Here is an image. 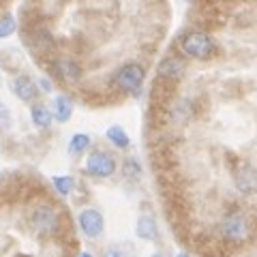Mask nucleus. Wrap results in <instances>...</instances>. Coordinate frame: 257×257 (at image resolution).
I'll return each instance as SVG.
<instances>
[{
  "instance_id": "nucleus-1",
  "label": "nucleus",
  "mask_w": 257,
  "mask_h": 257,
  "mask_svg": "<svg viewBox=\"0 0 257 257\" xmlns=\"http://www.w3.org/2000/svg\"><path fill=\"white\" fill-rule=\"evenodd\" d=\"M180 52L193 60H208L216 54V43L214 39L202 30H189L180 37Z\"/></svg>"
},
{
  "instance_id": "nucleus-2",
  "label": "nucleus",
  "mask_w": 257,
  "mask_h": 257,
  "mask_svg": "<svg viewBox=\"0 0 257 257\" xmlns=\"http://www.w3.org/2000/svg\"><path fill=\"white\" fill-rule=\"evenodd\" d=\"M144 79H146V71H144L142 64L126 62V64H122V67L116 71L114 84H116L118 90L128 92V94H138L142 90Z\"/></svg>"
},
{
  "instance_id": "nucleus-3",
  "label": "nucleus",
  "mask_w": 257,
  "mask_h": 257,
  "mask_svg": "<svg viewBox=\"0 0 257 257\" xmlns=\"http://www.w3.org/2000/svg\"><path fill=\"white\" fill-rule=\"evenodd\" d=\"M221 234L229 242H244L251 236V221L244 212H229L221 223Z\"/></svg>"
},
{
  "instance_id": "nucleus-4",
  "label": "nucleus",
  "mask_w": 257,
  "mask_h": 257,
  "mask_svg": "<svg viewBox=\"0 0 257 257\" xmlns=\"http://www.w3.org/2000/svg\"><path fill=\"white\" fill-rule=\"evenodd\" d=\"M86 172L94 176V178H109V176L116 174V159L105 150H94L86 157Z\"/></svg>"
},
{
  "instance_id": "nucleus-5",
  "label": "nucleus",
  "mask_w": 257,
  "mask_h": 257,
  "mask_svg": "<svg viewBox=\"0 0 257 257\" xmlns=\"http://www.w3.org/2000/svg\"><path fill=\"white\" fill-rule=\"evenodd\" d=\"M30 225L39 236H50L58 229V214L52 206H39L30 214Z\"/></svg>"
},
{
  "instance_id": "nucleus-6",
  "label": "nucleus",
  "mask_w": 257,
  "mask_h": 257,
  "mask_svg": "<svg viewBox=\"0 0 257 257\" xmlns=\"http://www.w3.org/2000/svg\"><path fill=\"white\" fill-rule=\"evenodd\" d=\"M77 223H79V229H82L88 238H99L103 234V227H105L103 214L99 210H94V208H86V210L79 212Z\"/></svg>"
},
{
  "instance_id": "nucleus-7",
  "label": "nucleus",
  "mask_w": 257,
  "mask_h": 257,
  "mask_svg": "<svg viewBox=\"0 0 257 257\" xmlns=\"http://www.w3.org/2000/svg\"><path fill=\"white\" fill-rule=\"evenodd\" d=\"M234 184L242 195H253L257 193V170L248 163H242L234 172Z\"/></svg>"
},
{
  "instance_id": "nucleus-8",
  "label": "nucleus",
  "mask_w": 257,
  "mask_h": 257,
  "mask_svg": "<svg viewBox=\"0 0 257 257\" xmlns=\"http://www.w3.org/2000/svg\"><path fill=\"white\" fill-rule=\"evenodd\" d=\"M187 71V62L180 56H167L159 62V77L167 79V82H178Z\"/></svg>"
},
{
  "instance_id": "nucleus-9",
  "label": "nucleus",
  "mask_w": 257,
  "mask_h": 257,
  "mask_svg": "<svg viewBox=\"0 0 257 257\" xmlns=\"http://www.w3.org/2000/svg\"><path fill=\"white\" fill-rule=\"evenodd\" d=\"M11 88H13V92H15V96H18L20 101H32L37 96V84L32 82V79L28 77V75H18V77H13V84H11Z\"/></svg>"
},
{
  "instance_id": "nucleus-10",
  "label": "nucleus",
  "mask_w": 257,
  "mask_h": 257,
  "mask_svg": "<svg viewBox=\"0 0 257 257\" xmlns=\"http://www.w3.org/2000/svg\"><path fill=\"white\" fill-rule=\"evenodd\" d=\"M56 73H58L64 82H77L82 77V69L79 64L71 58H62V60H56Z\"/></svg>"
},
{
  "instance_id": "nucleus-11",
  "label": "nucleus",
  "mask_w": 257,
  "mask_h": 257,
  "mask_svg": "<svg viewBox=\"0 0 257 257\" xmlns=\"http://www.w3.org/2000/svg\"><path fill=\"white\" fill-rule=\"evenodd\" d=\"M135 234H138L142 240H157L159 236V229H157V223L150 214H142L138 223H135Z\"/></svg>"
},
{
  "instance_id": "nucleus-12",
  "label": "nucleus",
  "mask_w": 257,
  "mask_h": 257,
  "mask_svg": "<svg viewBox=\"0 0 257 257\" xmlns=\"http://www.w3.org/2000/svg\"><path fill=\"white\" fill-rule=\"evenodd\" d=\"M71 114H73V103H71V99H67L64 94L54 96V118L58 120V122H67Z\"/></svg>"
},
{
  "instance_id": "nucleus-13",
  "label": "nucleus",
  "mask_w": 257,
  "mask_h": 257,
  "mask_svg": "<svg viewBox=\"0 0 257 257\" xmlns=\"http://www.w3.org/2000/svg\"><path fill=\"white\" fill-rule=\"evenodd\" d=\"M105 138L114 144L116 148H120V150H126L128 146H131V140H128V135H126V131L122 126H118V124H114V126H109L107 131H105Z\"/></svg>"
},
{
  "instance_id": "nucleus-14",
  "label": "nucleus",
  "mask_w": 257,
  "mask_h": 257,
  "mask_svg": "<svg viewBox=\"0 0 257 257\" xmlns=\"http://www.w3.org/2000/svg\"><path fill=\"white\" fill-rule=\"evenodd\" d=\"M30 116H32V122H35L39 128H45L52 124V111L47 109L43 103H35L30 109Z\"/></svg>"
},
{
  "instance_id": "nucleus-15",
  "label": "nucleus",
  "mask_w": 257,
  "mask_h": 257,
  "mask_svg": "<svg viewBox=\"0 0 257 257\" xmlns=\"http://www.w3.org/2000/svg\"><path fill=\"white\" fill-rule=\"evenodd\" d=\"M193 116V105L189 101H178L174 105V111H172V118L176 120L178 124H184L187 120Z\"/></svg>"
},
{
  "instance_id": "nucleus-16",
  "label": "nucleus",
  "mask_w": 257,
  "mask_h": 257,
  "mask_svg": "<svg viewBox=\"0 0 257 257\" xmlns=\"http://www.w3.org/2000/svg\"><path fill=\"white\" fill-rule=\"evenodd\" d=\"M90 146V135L86 133H75L69 142V152L71 155H82V152Z\"/></svg>"
},
{
  "instance_id": "nucleus-17",
  "label": "nucleus",
  "mask_w": 257,
  "mask_h": 257,
  "mask_svg": "<svg viewBox=\"0 0 257 257\" xmlns=\"http://www.w3.org/2000/svg\"><path fill=\"white\" fill-rule=\"evenodd\" d=\"M52 182L60 195H69V193L73 191V178H71V176H54Z\"/></svg>"
},
{
  "instance_id": "nucleus-18",
  "label": "nucleus",
  "mask_w": 257,
  "mask_h": 257,
  "mask_svg": "<svg viewBox=\"0 0 257 257\" xmlns=\"http://www.w3.org/2000/svg\"><path fill=\"white\" fill-rule=\"evenodd\" d=\"M13 30H15V20H13V15H9V13L3 15V18H0V39L11 37Z\"/></svg>"
},
{
  "instance_id": "nucleus-19",
  "label": "nucleus",
  "mask_w": 257,
  "mask_h": 257,
  "mask_svg": "<svg viewBox=\"0 0 257 257\" xmlns=\"http://www.w3.org/2000/svg\"><path fill=\"white\" fill-rule=\"evenodd\" d=\"M13 124V116L5 103H0V131H9Z\"/></svg>"
},
{
  "instance_id": "nucleus-20",
  "label": "nucleus",
  "mask_w": 257,
  "mask_h": 257,
  "mask_svg": "<svg viewBox=\"0 0 257 257\" xmlns=\"http://www.w3.org/2000/svg\"><path fill=\"white\" fill-rule=\"evenodd\" d=\"M105 257H131V253H128L124 246H120V244H111L105 251Z\"/></svg>"
},
{
  "instance_id": "nucleus-21",
  "label": "nucleus",
  "mask_w": 257,
  "mask_h": 257,
  "mask_svg": "<svg viewBox=\"0 0 257 257\" xmlns=\"http://www.w3.org/2000/svg\"><path fill=\"white\" fill-rule=\"evenodd\" d=\"M140 163H138V161H135V159H128L126 161V174L128 176H140Z\"/></svg>"
},
{
  "instance_id": "nucleus-22",
  "label": "nucleus",
  "mask_w": 257,
  "mask_h": 257,
  "mask_svg": "<svg viewBox=\"0 0 257 257\" xmlns=\"http://www.w3.org/2000/svg\"><path fill=\"white\" fill-rule=\"evenodd\" d=\"M41 86H43V90H45V92H47V90H50V84H47V82H45V79H41Z\"/></svg>"
},
{
  "instance_id": "nucleus-23",
  "label": "nucleus",
  "mask_w": 257,
  "mask_h": 257,
  "mask_svg": "<svg viewBox=\"0 0 257 257\" xmlns=\"http://www.w3.org/2000/svg\"><path fill=\"white\" fill-rule=\"evenodd\" d=\"M152 257H167V255H165V253H155Z\"/></svg>"
},
{
  "instance_id": "nucleus-24",
  "label": "nucleus",
  "mask_w": 257,
  "mask_h": 257,
  "mask_svg": "<svg viewBox=\"0 0 257 257\" xmlns=\"http://www.w3.org/2000/svg\"><path fill=\"white\" fill-rule=\"evenodd\" d=\"M79 257H92L90 253H82V255H79Z\"/></svg>"
},
{
  "instance_id": "nucleus-25",
  "label": "nucleus",
  "mask_w": 257,
  "mask_h": 257,
  "mask_svg": "<svg viewBox=\"0 0 257 257\" xmlns=\"http://www.w3.org/2000/svg\"><path fill=\"white\" fill-rule=\"evenodd\" d=\"M178 257H189V255L187 253H178Z\"/></svg>"
}]
</instances>
